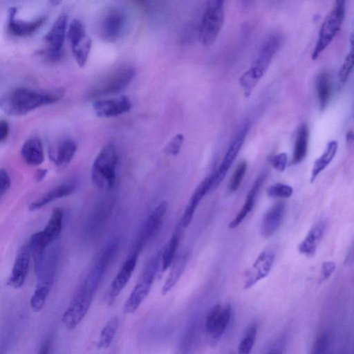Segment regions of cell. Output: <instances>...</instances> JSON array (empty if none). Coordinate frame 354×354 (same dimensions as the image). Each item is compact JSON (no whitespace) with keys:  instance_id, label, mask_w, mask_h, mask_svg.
<instances>
[{"instance_id":"obj_1","label":"cell","mask_w":354,"mask_h":354,"mask_svg":"<svg viewBox=\"0 0 354 354\" xmlns=\"http://www.w3.org/2000/svg\"><path fill=\"white\" fill-rule=\"evenodd\" d=\"M62 91H37L16 88L0 98V107L8 115L21 116L43 106L53 104L62 98Z\"/></svg>"},{"instance_id":"obj_2","label":"cell","mask_w":354,"mask_h":354,"mask_svg":"<svg viewBox=\"0 0 354 354\" xmlns=\"http://www.w3.org/2000/svg\"><path fill=\"white\" fill-rule=\"evenodd\" d=\"M282 40V35L280 33H271L261 44L252 66L240 77V84L246 97L250 95L266 71L274 55L281 47Z\"/></svg>"},{"instance_id":"obj_3","label":"cell","mask_w":354,"mask_h":354,"mask_svg":"<svg viewBox=\"0 0 354 354\" xmlns=\"http://www.w3.org/2000/svg\"><path fill=\"white\" fill-rule=\"evenodd\" d=\"M63 217L62 209L54 208L44 228L30 236L28 243L34 259L35 268L42 263L47 248L59 236L62 229Z\"/></svg>"},{"instance_id":"obj_4","label":"cell","mask_w":354,"mask_h":354,"mask_svg":"<svg viewBox=\"0 0 354 354\" xmlns=\"http://www.w3.org/2000/svg\"><path fill=\"white\" fill-rule=\"evenodd\" d=\"M160 257L161 251L157 252L147 262L136 285L124 305V313H135L147 296L160 265Z\"/></svg>"},{"instance_id":"obj_5","label":"cell","mask_w":354,"mask_h":354,"mask_svg":"<svg viewBox=\"0 0 354 354\" xmlns=\"http://www.w3.org/2000/svg\"><path fill=\"white\" fill-rule=\"evenodd\" d=\"M118 155L112 145H106L96 156L91 169L93 184L100 189H111L115 184Z\"/></svg>"},{"instance_id":"obj_6","label":"cell","mask_w":354,"mask_h":354,"mask_svg":"<svg viewBox=\"0 0 354 354\" xmlns=\"http://www.w3.org/2000/svg\"><path fill=\"white\" fill-rule=\"evenodd\" d=\"M346 11V0H335L333 8L324 20L319 30L317 41L312 53L315 60L328 47L339 32Z\"/></svg>"},{"instance_id":"obj_7","label":"cell","mask_w":354,"mask_h":354,"mask_svg":"<svg viewBox=\"0 0 354 354\" xmlns=\"http://www.w3.org/2000/svg\"><path fill=\"white\" fill-rule=\"evenodd\" d=\"M67 26L68 17L63 13L57 17L50 30L44 36L46 48L41 51V55L46 61L55 62L62 58Z\"/></svg>"},{"instance_id":"obj_8","label":"cell","mask_w":354,"mask_h":354,"mask_svg":"<svg viewBox=\"0 0 354 354\" xmlns=\"http://www.w3.org/2000/svg\"><path fill=\"white\" fill-rule=\"evenodd\" d=\"M224 6L207 3L199 28V38L205 46L216 39L224 23Z\"/></svg>"},{"instance_id":"obj_9","label":"cell","mask_w":354,"mask_h":354,"mask_svg":"<svg viewBox=\"0 0 354 354\" xmlns=\"http://www.w3.org/2000/svg\"><path fill=\"white\" fill-rule=\"evenodd\" d=\"M135 75L131 66H122L115 70L91 91V97H97L118 93L124 90Z\"/></svg>"},{"instance_id":"obj_10","label":"cell","mask_w":354,"mask_h":354,"mask_svg":"<svg viewBox=\"0 0 354 354\" xmlns=\"http://www.w3.org/2000/svg\"><path fill=\"white\" fill-rule=\"evenodd\" d=\"M93 296V293L80 288L62 316V320L66 328L73 330L82 322L91 305Z\"/></svg>"},{"instance_id":"obj_11","label":"cell","mask_w":354,"mask_h":354,"mask_svg":"<svg viewBox=\"0 0 354 354\" xmlns=\"http://www.w3.org/2000/svg\"><path fill=\"white\" fill-rule=\"evenodd\" d=\"M230 305L223 308L220 304L214 306L207 313L205 319V330L209 337L219 339L224 333L231 319Z\"/></svg>"},{"instance_id":"obj_12","label":"cell","mask_w":354,"mask_h":354,"mask_svg":"<svg viewBox=\"0 0 354 354\" xmlns=\"http://www.w3.org/2000/svg\"><path fill=\"white\" fill-rule=\"evenodd\" d=\"M126 22L125 14L116 8L109 10L100 23V34L106 41H114L122 32Z\"/></svg>"},{"instance_id":"obj_13","label":"cell","mask_w":354,"mask_h":354,"mask_svg":"<svg viewBox=\"0 0 354 354\" xmlns=\"http://www.w3.org/2000/svg\"><path fill=\"white\" fill-rule=\"evenodd\" d=\"M138 254L139 252L135 250L122 266L106 294L107 303L112 304L127 284L136 268Z\"/></svg>"},{"instance_id":"obj_14","label":"cell","mask_w":354,"mask_h":354,"mask_svg":"<svg viewBox=\"0 0 354 354\" xmlns=\"http://www.w3.org/2000/svg\"><path fill=\"white\" fill-rule=\"evenodd\" d=\"M30 258V248L28 243H26L17 252L12 272L7 281L8 286L15 288L23 286L28 272Z\"/></svg>"},{"instance_id":"obj_15","label":"cell","mask_w":354,"mask_h":354,"mask_svg":"<svg viewBox=\"0 0 354 354\" xmlns=\"http://www.w3.org/2000/svg\"><path fill=\"white\" fill-rule=\"evenodd\" d=\"M247 132L248 127L245 126L237 133L230 145L218 170L213 174V189L216 188L223 181L229 169L235 160L243 144L244 143Z\"/></svg>"},{"instance_id":"obj_16","label":"cell","mask_w":354,"mask_h":354,"mask_svg":"<svg viewBox=\"0 0 354 354\" xmlns=\"http://www.w3.org/2000/svg\"><path fill=\"white\" fill-rule=\"evenodd\" d=\"M274 261V254L271 250H267L261 252L245 273L244 288H249L265 278L269 274Z\"/></svg>"},{"instance_id":"obj_17","label":"cell","mask_w":354,"mask_h":354,"mask_svg":"<svg viewBox=\"0 0 354 354\" xmlns=\"http://www.w3.org/2000/svg\"><path fill=\"white\" fill-rule=\"evenodd\" d=\"M131 106V100L125 95L111 99L100 100L93 104L95 113L101 118H111L120 115L128 112Z\"/></svg>"},{"instance_id":"obj_18","label":"cell","mask_w":354,"mask_h":354,"mask_svg":"<svg viewBox=\"0 0 354 354\" xmlns=\"http://www.w3.org/2000/svg\"><path fill=\"white\" fill-rule=\"evenodd\" d=\"M167 207L168 203L164 201L154 208L144 225L135 250L140 252L146 242L156 232L162 224Z\"/></svg>"},{"instance_id":"obj_19","label":"cell","mask_w":354,"mask_h":354,"mask_svg":"<svg viewBox=\"0 0 354 354\" xmlns=\"http://www.w3.org/2000/svg\"><path fill=\"white\" fill-rule=\"evenodd\" d=\"M214 176L205 178L196 187L180 219L183 227H187L192 221L195 210L203 198L213 189Z\"/></svg>"},{"instance_id":"obj_20","label":"cell","mask_w":354,"mask_h":354,"mask_svg":"<svg viewBox=\"0 0 354 354\" xmlns=\"http://www.w3.org/2000/svg\"><path fill=\"white\" fill-rule=\"evenodd\" d=\"M16 8H11L8 12L7 28L12 35L15 37H27L32 35L45 23V17H39L32 21L15 19Z\"/></svg>"},{"instance_id":"obj_21","label":"cell","mask_w":354,"mask_h":354,"mask_svg":"<svg viewBox=\"0 0 354 354\" xmlns=\"http://www.w3.org/2000/svg\"><path fill=\"white\" fill-rule=\"evenodd\" d=\"M285 212V204L279 202L272 206L265 214L261 224L260 232L263 237L272 236L281 224Z\"/></svg>"},{"instance_id":"obj_22","label":"cell","mask_w":354,"mask_h":354,"mask_svg":"<svg viewBox=\"0 0 354 354\" xmlns=\"http://www.w3.org/2000/svg\"><path fill=\"white\" fill-rule=\"evenodd\" d=\"M21 156L28 165L38 166L44 160L43 144L39 138L33 137L28 139L22 145Z\"/></svg>"},{"instance_id":"obj_23","label":"cell","mask_w":354,"mask_h":354,"mask_svg":"<svg viewBox=\"0 0 354 354\" xmlns=\"http://www.w3.org/2000/svg\"><path fill=\"white\" fill-rule=\"evenodd\" d=\"M75 190V186L74 184L66 183L58 185L50 190L39 199L31 203L28 207L29 210H38L57 199L71 195Z\"/></svg>"},{"instance_id":"obj_24","label":"cell","mask_w":354,"mask_h":354,"mask_svg":"<svg viewBox=\"0 0 354 354\" xmlns=\"http://www.w3.org/2000/svg\"><path fill=\"white\" fill-rule=\"evenodd\" d=\"M76 149L77 145L75 141L71 139H64L50 151V158L57 167H64L70 163Z\"/></svg>"},{"instance_id":"obj_25","label":"cell","mask_w":354,"mask_h":354,"mask_svg":"<svg viewBox=\"0 0 354 354\" xmlns=\"http://www.w3.org/2000/svg\"><path fill=\"white\" fill-rule=\"evenodd\" d=\"M324 231V225L322 223L317 224L307 234L305 239L298 246L300 253L311 257L315 254L317 245L321 240Z\"/></svg>"},{"instance_id":"obj_26","label":"cell","mask_w":354,"mask_h":354,"mask_svg":"<svg viewBox=\"0 0 354 354\" xmlns=\"http://www.w3.org/2000/svg\"><path fill=\"white\" fill-rule=\"evenodd\" d=\"M264 180V176H259L254 183L252 188L248 194L245 202L241 209L240 212L237 214L235 218L229 223V227L234 229L237 227L242 221L246 217L247 214L252 209L255 197Z\"/></svg>"},{"instance_id":"obj_27","label":"cell","mask_w":354,"mask_h":354,"mask_svg":"<svg viewBox=\"0 0 354 354\" xmlns=\"http://www.w3.org/2000/svg\"><path fill=\"white\" fill-rule=\"evenodd\" d=\"M189 259V253L185 252L178 257L174 262L170 272L167 278L165 284L162 286L161 293L166 295L176 284L180 278L187 264Z\"/></svg>"},{"instance_id":"obj_28","label":"cell","mask_w":354,"mask_h":354,"mask_svg":"<svg viewBox=\"0 0 354 354\" xmlns=\"http://www.w3.org/2000/svg\"><path fill=\"white\" fill-rule=\"evenodd\" d=\"M53 283L52 279H39L30 300V307L33 311L38 312L44 308Z\"/></svg>"},{"instance_id":"obj_29","label":"cell","mask_w":354,"mask_h":354,"mask_svg":"<svg viewBox=\"0 0 354 354\" xmlns=\"http://www.w3.org/2000/svg\"><path fill=\"white\" fill-rule=\"evenodd\" d=\"M337 142L331 140L328 142L326 148L323 154L318 158L314 162L312 176L310 178L311 183H313L318 175L329 165L336 154L337 150Z\"/></svg>"},{"instance_id":"obj_30","label":"cell","mask_w":354,"mask_h":354,"mask_svg":"<svg viewBox=\"0 0 354 354\" xmlns=\"http://www.w3.org/2000/svg\"><path fill=\"white\" fill-rule=\"evenodd\" d=\"M317 91L320 108L324 109L330 101L332 94V82L329 73L323 72L318 75Z\"/></svg>"},{"instance_id":"obj_31","label":"cell","mask_w":354,"mask_h":354,"mask_svg":"<svg viewBox=\"0 0 354 354\" xmlns=\"http://www.w3.org/2000/svg\"><path fill=\"white\" fill-rule=\"evenodd\" d=\"M308 143V129L304 124L298 130L292 164L299 163L304 159L307 153Z\"/></svg>"},{"instance_id":"obj_32","label":"cell","mask_w":354,"mask_h":354,"mask_svg":"<svg viewBox=\"0 0 354 354\" xmlns=\"http://www.w3.org/2000/svg\"><path fill=\"white\" fill-rule=\"evenodd\" d=\"M119 317H112L103 327L97 342L99 348H107L112 343L119 326Z\"/></svg>"},{"instance_id":"obj_33","label":"cell","mask_w":354,"mask_h":354,"mask_svg":"<svg viewBox=\"0 0 354 354\" xmlns=\"http://www.w3.org/2000/svg\"><path fill=\"white\" fill-rule=\"evenodd\" d=\"M179 244V235L177 232L174 234L161 251L160 265L162 272L165 271L174 261L177 248Z\"/></svg>"},{"instance_id":"obj_34","label":"cell","mask_w":354,"mask_h":354,"mask_svg":"<svg viewBox=\"0 0 354 354\" xmlns=\"http://www.w3.org/2000/svg\"><path fill=\"white\" fill-rule=\"evenodd\" d=\"M92 41L86 35L76 46L71 48L74 57L80 67L85 66L90 50Z\"/></svg>"},{"instance_id":"obj_35","label":"cell","mask_w":354,"mask_h":354,"mask_svg":"<svg viewBox=\"0 0 354 354\" xmlns=\"http://www.w3.org/2000/svg\"><path fill=\"white\" fill-rule=\"evenodd\" d=\"M71 48L76 46L86 36L84 27L78 19H73L66 32Z\"/></svg>"},{"instance_id":"obj_36","label":"cell","mask_w":354,"mask_h":354,"mask_svg":"<svg viewBox=\"0 0 354 354\" xmlns=\"http://www.w3.org/2000/svg\"><path fill=\"white\" fill-rule=\"evenodd\" d=\"M257 333V326L252 324L246 331L245 337L241 339L239 345V352L241 354L250 353L254 342Z\"/></svg>"},{"instance_id":"obj_37","label":"cell","mask_w":354,"mask_h":354,"mask_svg":"<svg viewBox=\"0 0 354 354\" xmlns=\"http://www.w3.org/2000/svg\"><path fill=\"white\" fill-rule=\"evenodd\" d=\"M353 35H351L350 37V42L351 45V51L348 53L347 56L346 57V59L340 68L339 72V78L342 83H344L347 81L353 67V59H354V55H353Z\"/></svg>"},{"instance_id":"obj_38","label":"cell","mask_w":354,"mask_h":354,"mask_svg":"<svg viewBox=\"0 0 354 354\" xmlns=\"http://www.w3.org/2000/svg\"><path fill=\"white\" fill-rule=\"evenodd\" d=\"M247 162H241L235 168L229 183L230 192L236 191L240 186L247 170Z\"/></svg>"},{"instance_id":"obj_39","label":"cell","mask_w":354,"mask_h":354,"mask_svg":"<svg viewBox=\"0 0 354 354\" xmlns=\"http://www.w3.org/2000/svg\"><path fill=\"white\" fill-rule=\"evenodd\" d=\"M330 344V335L327 331L321 333L312 347L311 353L323 354L327 351Z\"/></svg>"},{"instance_id":"obj_40","label":"cell","mask_w":354,"mask_h":354,"mask_svg":"<svg viewBox=\"0 0 354 354\" xmlns=\"http://www.w3.org/2000/svg\"><path fill=\"white\" fill-rule=\"evenodd\" d=\"M292 187L283 183H277L270 186L268 189V196L271 198H289L292 196Z\"/></svg>"},{"instance_id":"obj_41","label":"cell","mask_w":354,"mask_h":354,"mask_svg":"<svg viewBox=\"0 0 354 354\" xmlns=\"http://www.w3.org/2000/svg\"><path fill=\"white\" fill-rule=\"evenodd\" d=\"M183 140L184 137L183 134L178 133L166 145L164 149L165 153L169 156H176L180 150Z\"/></svg>"},{"instance_id":"obj_42","label":"cell","mask_w":354,"mask_h":354,"mask_svg":"<svg viewBox=\"0 0 354 354\" xmlns=\"http://www.w3.org/2000/svg\"><path fill=\"white\" fill-rule=\"evenodd\" d=\"M10 183V178L8 172L3 169H0V200L9 189Z\"/></svg>"},{"instance_id":"obj_43","label":"cell","mask_w":354,"mask_h":354,"mask_svg":"<svg viewBox=\"0 0 354 354\" xmlns=\"http://www.w3.org/2000/svg\"><path fill=\"white\" fill-rule=\"evenodd\" d=\"M335 263L333 261H328L322 263L321 269V275L319 277V283L328 279L335 269Z\"/></svg>"},{"instance_id":"obj_44","label":"cell","mask_w":354,"mask_h":354,"mask_svg":"<svg viewBox=\"0 0 354 354\" xmlns=\"http://www.w3.org/2000/svg\"><path fill=\"white\" fill-rule=\"evenodd\" d=\"M288 156L286 153H280L272 158V166L279 171H283L286 167Z\"/></svg>"},{"instance_id":"obj_45","label":"cell","mask_w":354,"mask_h":354,"mask_svg":"<svg viewBox=\"0 0 354 354\" xmlns=\"http://www.w3.org/2000/svg\"><path fill=\"white\" fill-rule=\"evenodd\" d=\"M9 134V124L4 120H0V143L6 140Z\"/></svg>"},{"instance_id":"obj_46","label":"cell","mask_w":354,"mask_h":354,"mask_svg":"<svg viewBox=\"0 0 354 354\" xmlns=\"http://www.w3.org/2000/svg\"><path fill=\"white\" fill-rule=\"evenodd\" d=\"M47 174L46 169H38L35 173V178L37 181H41L46 176Z\"/></svg>"},{"instance_id":"obj_47","label":"cell","mask_w":354,"mask_h":354,"mask_svg":"<svg viewBox=\"0 0 354 354\" xmlns=\"http://www.w3.org/2000/svg\"><path fill=\"white\" fill-rule=\"evenodd\" d=\"M50 348V342L46 341L42 346L40 348V351H39V353L45 354L48 353Z\"/></svg>"},{"instance_id":"obj_48","label":"cell","mask_w":354,"mask_h":354,"mask_svg":"<svg viewBox=\"0 0 354 354\" xmlns=\"http://www.w3.org/2000/svg\"><path fill=\"white\" fill-rule=\"evenodd\" d=\"M62 0H50V2L53 6H58Z\"/></svg>"}]
</instances>
